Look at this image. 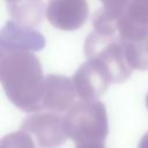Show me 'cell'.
I'll list each match as a JSON object with an SVG mask.
<instances>
[{
	"label": "cell",
	"instance_id": "6",
	"mask_svg": "<svg viewBox=\"0 0 148 148\" xmlns=\"http://www.w3.org/2000/svg\"><path fill=\"white\" fill-rule=\"evenodd\" d=\"M7 1H10V2H16V1H22V0H7Z\"/></svg>",
	"mask_w": 148,
	"mask_h": 148
},
{
	"label": "cell",
	"instance_id": "2",
	"mask_svg": "<svg viewBox=\"0 0 148 148\" xmlns=\"http://www.w3.org/2000/svg\"><path fill=\"white\" fill-rule=\"evenodd\" d=\"M124 43H138L148 37V0H130L116 22Z\"/></svg>",
	"mask_w": 148,
	"mask_h": 148
},
{
	"label": "cell",
	"instance_id": "4",
	"mask_svg": "<svg viewBox=\"0 0 148 148\" xmlns=\"http://www.w3.org/2000/svg\"><path fill=\"white\" fill-rule=\"evenodd\" d=\"M43 46V36L29 27L9 22L1 31V50H40Z\"/></svg>",
	"mask_w": 148,
	"mask_h": 148
},
{
	"label": "cell",
	"instance_id": "5",
	"mask_svg": "<svg viewBox=\"0 0 148 148\" xmlns=\"http://www.w3.org/2000/svg\"><path fill=\"white\" fill-rule=\"evenodd\" d=\"M104 3L103 10L101 9L94 17V25L96 31L103 34H114L116 22L130 0H101Z\"/></svg>",
	"mask_w": 148,
	"mask_h": 148
},
{
	"label": "cell",
	"instance_id": "3",
	"mask_svg": "<svg viewBox=\"0 0 148 148\" xmlns=\"http://www.w3.org/2000/svg\"><path fill=\"white\" fill-rule=\"evenodd\" d=\"M88 7L84 0H50L49 21L62 30L77 29L86 20Z\"/></svg>",
	"mask_w": 148,
	"mask_h": 148
},
{
	"label": "cell",
	"instance_id": "1",
	"mask_svg": "<svg viewBox=\"0 0 148 148\" xmlns=\"http://www.w3.org/2000/svg\"><path fill=\"white\" fill-rule=\"evenodd\" d=\"M86 53L89 59H96L109 71L111 79L123 81L131 75V67L126 60L124 42L114 34L91 32L86 40Z\"/></svg>",
	"mask_w": 148,
	"mask_h": 148
}]
</instances>
